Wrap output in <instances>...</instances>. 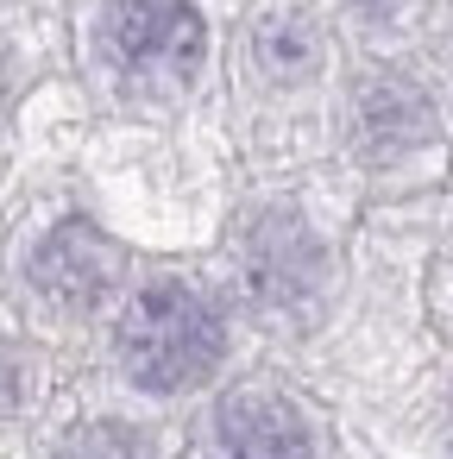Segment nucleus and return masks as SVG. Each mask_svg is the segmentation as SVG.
<instances>
[{"mask_svg":"<svg viewBox=\"0 0 453 459\" xmlns=\"http://www.w3.org/2000/svg\"><path fill=\"white\" fill-rule=\"evenodd\" d=\"M359 7H365V13H403L409 0H359Z\"/></svg>","mask_w":453,"mask_h":459,"instance_id":"10","label":"nucleus"},{"mask_svg":"<svg viewBox=\"0 0 453 459\" xmlns=\"http://www.w3.org/2000/svg\"><path fill=\"white\" fill-rule=\"evenodd\" d=\"M13 396H20V377H13V359L0 352V415L13 409Z\"/></svg>","mask_w":453,"mask_h":459,"instance_id":"9","label":"nucleus"},{"mask_svg":"<svg viewBox=\"0 0 453 459\" xmlns=\"http://www.w3.org/2000/svg\"><path fill=\"white\" fill-rule=\"evenodd\" d=\"M120 271H126V252L101 227H89V221H64L39 246V258H32V283L57 308H95L120 283Z\"/></svg>","mask_w":453,"mask_h":459,"instance_id":"4","label":"nucleus"},{"mask_svg":"<svg viewBox=\"0 0 453 459\" xmlns=\"http://www.w3.org/2000/svg\"><path fill=\"white\" fill-rule=\"evenodd\" d=\"M214 459H315V440L283 396L246 390L214 415Z\"/></svg>","mask_w":453,"mask_h":459,"instance_id":"6","label":"nucleus"},{"mask_svg":"<svg viewBox=\"0 0 453 459\" xmlns=\"http://www.w3.org/2000/svg\"><path fill=\"white\" fill-rule=\"evenodd\" d=\"M240 283L258 308H296L315 296L321 283V246L309 239V227L296 214H265L246 227L240 239Z\"/></svg>","mask_w":453,"mask_h":459,"instance_id":"3","label":"nucleus"},{"mask_svg":"<svg viewBox=\"0 0 453 459\" xmlns=\"http://www.w3.org/2000/svg\"><path fill=\"white\" fill-rule=\"evenodd\" d=\"M57 459H152V440L133 434V428H120V421H95V428L70 434Z\"/></svg>","mask_w":453,"mask_h":459,"instance_id":"8","label":"nucleus"},{"mask_svg":"<svg viewBox=\"0 0 453 459\" xmlns=\"http://www.w3.org/2000/svg\"><path fill=\"white\" fill-rule=\"evenodd\" d=\"M108 57L133 76H196L208 51V26L189 0H114L108 7Z\"/></svg>","mask_w":453,"mask_h":459,"instance_id":"2","label":"nucleus"},{"mask_svg":"<svg viewBox=\"0 0 453 459\" xmlns=\"http://www.w3.org/2000/svg\"><path fill=\"white\" fill-rule=\"evenodd\" d=\"M120 365L152 396L196 390L221 365V315L208 308L202 290H189L177 277H158L120 315Z\"/></svg>","mask_w":453,"mask_h":459,"instance_id":"1","label":"nucleus"},{"mask_svg":"<svg viewBox=\"0 0 453 459\" xmlns=\"http://www.w3.org/2000/svg\"><path fill=\"white\" fill-rule=\"evenodd\" d=\"M252 57L271 82H302L321 64V39L296 7H265L258 26H252Z\"/></svg>","mask_w":453,"mask_h":459,"instance_id":"7","label":"nucleus"},{"mask_svg":"<svg viewBox=\"0 0 453 459\" xmlns=\"http://www.w3.org/2000/svg\"><path fill=\"white\" fill-rule=\"evenodd\" d=\"M434 133V108L409 76H365L353 89V139L365 158H403Z\"/></svg>","mask_w":453,"mask_h":459,"instance_id":"5","label":"nucleus"}]
</instances>
